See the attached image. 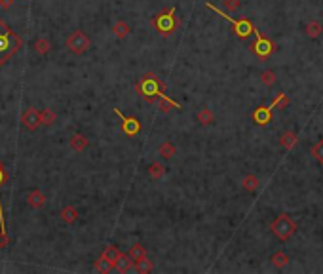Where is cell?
Listing matches in <instances>:
<instances>
[{"label":"cell","mask_w":323,"mask_h":274,"mask_svg":"<svg viewBox=\"0 0 323 274\" xmlns=\"http://www.w3.org/2000/svg\"><path fill=\"white\" fill-rule=\"evenodd\" d=\"M270 230L274 232V236L278 238V240L285 242V240H289V238L296 232V223H294L287 213H282V215H278V217L270 223Z\"/></svg>","instance_id":"5b68a950"},{"label":"cell","mask_w":323,"mask_h":274,"mask_svg":"<svg viewBox=\"0 0 323 274\" xmlns=\"http://www.w3.org/2000/svg\"><path fill=\"white\" fill-rule=\"evenodd\" d=\"M132 268H133V261L128 253H122V255L118 257L116 265H114V270H116V272H130Z\"/></svg>","instance_id":"5bb4252c"},{"label":"cell","mask_w":323,"mask_h":274,"mask_svg":"<svg viewBox=\"0 0 323 274\" xmlns=\"http://www.w3.org/2000/svg\"><path fill=\"white\" fill-rule=\"evenodd\" d=\"M23 46V40L14 33L6 21L0 19V65H6Z\"/></svg>","instance_id":"6da1fadb"},{"label":"cell","mask_w":323,"mask_h":274,"mask_svg":"<svg viewBox=\"0 0 323 274\" xmlns=\"http://www.w3.org/2000/svg\"><path fill=\"white\" fill-rule=\"evenodd\" d=\"M304 33H306V37L318 38L323 33V25L320 21H310V23L306 25V29H304Z\"/></svg>","instance_id":"4316f807"},{"label":"cell","mask_w":323,"mask_h":274,"mask_svg":"<svg viewBox=\"0 0 323 274\" xmlns=\"http://www.w3.org/2000/svg\"><path fill=\"white\" fill-rule=\"evenodd\" d=\"M296 143H298V137H296L294 132H285L280 135V145L284 147L285 151H291Z\"/></svg>","instance_id":"9a60e30c"},{"label":"cell","mask_w":323,"mask_h":274,"mask_svg":"<svg viewBox=\"0 0 323 274\" xmlns=\"http://www.w3.org/2000/svg\"><path fill=\"white\" fill-rule=\"evenodd\" d=\"M242 185H244V189H246L247 192H256V190L260 189V181H258V177L253 175V173L246 175L244 181H242Z\"/></svg>","instance_id":"44dd1931"},{"label":"cell","mask_w":323,"mask_h":274,"mask_svg":"<svg viewBox=\"0 0 323 274\" xmlns=\"http://www.w3.org/2000/svg\"><path fill=\"white\" fill-rule=\"evenodd\" d=\"M251 118H253V122L256 126H268L274 118V107L272 105H260L253 111Z\"/></svg>","instance_id":"30bf717a"},{"label":"cell","mask_w":323,"mask_h":274,"mask_svg":"<svg viewBox=\"0 0 323 274\" xmlns=\"http://www.w3.org/2000/svg\"><path fill=\"white\" fill-rule=\"evenodd\" d=\"M0 2H4V0H0Z\"/></svg>","instance_id":"d590c367"},{"label":"cell","mask_w":323,"mask_h":274,"mask_svg":"<svg viewBox=\"0 0 323 274\" xmlns=\"http://www.w3.org/2000/svg\"><path fill=\"white\" fill-rule=\"evenodd\" d=\"M112 111L116 116H120V120H122V132L126 133V135L133 137V135H137V133L141 132V122H139V118H135V116H126V114H122L120 109H112Z\"/></svg>","instance_id":"ba28073f"},{"label":"cell","mask_w":323,"mask_h":274,"mask_svg":"<svg viewBox=\"0 0 323 274\" xmlns=\"http://www.w3.org/2000/svg\"><path fill=\"white\" fill-rule=\"evenodd\" d=\"M206 8H209L211 12H215L217 16H220V18L226 19L228 23H230V25L234 27V33H236V37H238V38H242V40H244V38H247V37H251V35H253V31H255V25H253V23H251L249 19H234V18H228L224 12H220L218 8H215V6L211 4V2H206Z\"/></svg>","instance_id":"277c9868"},{"label":"cell","mask_w":323,"mask_h":274,"mask_svg":"<svg viewBox=\"0 0 323 274\" xmlns=\"http://www.w3.org/2000/svg\"><path fill=\"white\" fill-rule=\"evenodd\" d=\"M128 255L132 257L133 263H137V261H141V259H144V257H146V249H144V246H142V244H139V242H135V244H133V246L130 247Z\"/></svg>","instance_id":"7402d4cb"},{"label":"cell","mask_w":323,"mask_h":274,"mask_svg":"<svg viewBox=\"0 0 323 274\" xmlns=\"http://www.w3.org/2000/svg\"><path fill=\"white\" fill-rule=\"evenodd\" d=\"M8 246H10L8 232H0V247H8Z\"/></svg>","instance_id":"e575fe53"},{"label":"cell","mask_w":323,"mask_h":274,"mask_svg":"<svg viewBox=\"0 0 323 274\" xmlns=\"http://www.w3.org/2000/svg\"><path fill=\"white\" fill-rule=\"evenodd\" d=\"M222 6H224L226 12H236L242 6V2L240 0H222Z\"/></svg>","instance_id":"836d02e7"},{"label":"cell","mask_w":323,"mask_h":274,"mask_svg":"<svg viewBox=\"0 0 323 274\" xmlns=\"http://www.w3.org/2000/svg\"><path fill=\"white\" fill-rule=\"evenodd\" d=\"M88 145H90V141H88V137H86L84 133H72L70 135V149L72 151L84 152L88 149Z\"/></svg>","instance_id":"7c38bea8"},{"label":"cell","mask_w":323,"mask_h":274,"mask_svg":"<svg viewBox=\"0 0 323 274\" xmlns=\"http://www.w3.org/2000/svg\"><path fill=\"white\" fill-rule=\"evenodd\" d=\"M150 25L156 29V31H158L164 38L171 37V35L177 31V27H179L177 8H175V6H171L170 10H164V12H160L158 16H154V18L150 19Z\"/></svg>","instance_id":"3957f363"},{"label":"cell","mask_w":323,"mask_h":274,"mask_svg":"<svg viewBox=\"0 0 323 274\" xmlns=\"http://www.w3.org/2000/svg\"><path fill=\"white\" fill-rule=\"evenodd\" d=\"M158 152H160V156L164 158V160H171L173 156H175V152H177V149H175V145L170 141V139H166V141L160 145V149H158Z\"/></svg>","instance_id":"ffe728a7"},{"label":"cell","mask_w":323,"mask_h":274,"mask_svg":"<svg viewBox=\"0 0 323 274\" xmlns=\"http://www.w3.org/2000/svg\"><path fill=\"white\" fill-rule=\"evenodd\" d=\"M21 124L27 128L28 132H36L38 128L42 126L40 122V113H38L36 107H27L23 114H21Z\"/></svg>","instance_id":"9c48e42d"},{"label":"cell","mask_w":323,"mask_h":274,"mask_svg":"<svg viewBox=\"0 0 323 274\" xmlns=\"http://www.w3.org/2000/svg\"><path fill=\"white\" fill-rule=\"evenodd\" d=\"M270 105H272L274 109H285V107H289V97H287V94L280 92V94L274 97V101H272Z\"/></svg>","instance_id":"f546056e"},{"label":"cell","mask_w":323,"mask_h":274,"mask_svg":"<svg viewBox=\"0 0 323 274\" xmlns=\"http://www.w3.org/2000/svg\"><path fill=\"white\" fill-rule=\"evenodd\" d=\"M196 118H198V122L202 124V126H211V124L215 122V114H213V111L208 109V107L200 109L198 114H196Z\"/></svg>","instance_id":"d6986e66"},{"label":"cell","mask_w":323,"mask_h":274,"mask_svg":"<svg viewBox=\"0 0 323 274\" xmlns=\"http://www.w3.org/2000/svg\"><path fill=\"white\" fill-rule=\"evenodd\" d=\"M40 113V122L42 126H52V124H56V113L52 111V109H42V111H38Z\"/></svg>","instance_id":"f1b7e54d"},{"label":"cell","mask_w":323,"mask_h":274,"mask_svg":"<svg viewBox=\"0 0 323 274\" xmlns=\"http://www.w3.org/2000/svg\"><path fill=\"white\" fill-rule=\"evenodd\" d=\"M312 156L323 166V139H320V141L312 147Z\"/></svg>","instance_id":"d6a6232c"},{"label":"cell","mask_w":323,"mask_h":274,"mask_svg":"<svg viewBox=\"0 0 323 274\" xmlns=\"http://www.w3.org/2000/svg\"><path fill=\"white\" fill-rule=\"evenodd\" d=\"M158 101H160V105H158V107H160L162 113H170L171 109H180V105L177 103V101H173L171 97H168V94L162 95Z\"/></svg>","instance_id":"cb8c5ba5"},{"label":"cell","mask_w":323,"mask_h":274,"mask_svg":"<svg viewBox=\"0 0 323 274\" xmlns=\"http://www.w3.org/2000/svg\"><path fill=\"white\" fill-rule=\"evenodd\" d=\"M260 82H262L264 86H268V88H270V86H274L276 82H278L276 73L274 71H262V73H260Z\"/></svg>","instance_id":"1f68e13d"},{"label":"cell","mask_w":323,"mask_h":274,"mask_svg":"<svg viewBox=\"0 0 323 274\" xmlns=\"http://www.w3.org/2000/svg\"><path fill=\"white\" fill-rule=\"evenodd\" d=\"M253 35H255V44L251 46L253 54H255L258 59H268V57L276 52V44L270 40V38H266L262 33H258L256 29L253 31Z\"/></svg>","instance_id":"52a82bcc"},{"label":"cell","mask_w":323,"mask_h":274,"mask_svg":"<svg viewBox=\"0 0 323 274\" xmlns=\"http://www.w3.org/2000/svg\"><path fill=\"white\" fill-rule=\"evenodd\" d=\"M133 268H135L137 272L146 274V272H152V270H154V263H152L148 257H144V259H141V261L133 263Z\"/></svg>","instance_id":"83f0119b"},{"label":"cell","mask_w":323,"mask_h":274,"mask_svg":"<svg viewBox=\"0 0 323 274\" xmlns=\"http://www.w3.org/2000/svg\"><path fill=\"white\" fill-rule=\"evenodd\" d=\"M59 215H61V219L65 221L66 225H72V223H76V219H78V209L68 204V206H65V208L59 211Z\"/></svg>","instance_id":"e0dca14e"},{"label":"cell","mask_w":323,"mask_h":274,"mask_svg":"<svg viewBox=\"0 0 323 274\" xmlns=\"http://www.w3.org/2000/svg\"><path fill=\"white\" fill-rule=\"evenodd\" d=\"M135 90H137V94L141 95L146 103H154L156 99H160L162 95L166 94V84L154 73H146L135 84Z\"/></svg>","instance_id":"7a4b0ae2"},{"label":"cell","mask_w":323,"mask_h":274,"mask_svg":"<svg viewBox=\"0 0 323 274\" xmlns=\"http://www.w3.org/2000/svg\"><path fill=\"white\" fill-rule=\"evenodd\" d=\"M120 255H122V251L114 246V244L106 246L103 249V253H101V257H104V259H106V261L112 265V268H114V265H116V261H118V257H120Z\"/></svg>","instance_id":"ac0fdd59"},{"label":"cell","mask_w":323,"mask_h":274,"mask_svg":"<svg viewBox=\"0 0 323 274\" xmlns=\"http://www.w3.org/2000/svg\"><path fill=\"white\" fill-rule=\"evenodd\" d=\"M270 263L276 266V268H285L289 265V255L284 253V251H276L274 255L270 257Z\"/></svg>","instance_id":"d4e9b609"},{"label":"cell","mask_w":323,"mask_h":274,"mask_svg":"<svg viewBox=\"0 0 323 274\" xmlns=\"http://www.w3.org/2000/svg\"><path fill=\"white\" fill-rule=\"evenodd\" d=\"M8 181V173L4 170V164H0V187ZM0 232H8L6 230V221H4V208H2V198H0Z\"/></svg>","instance_id":"2e32d148"},{"label":"cell","mask_w":323,"mask_h":274,"mask_svg":"<svg viewBox=\"0 0 323 274\" xmlns=\"http://www.w3.org/2000/svg\"><path fill=\"white\" fill-rule=\"evenodd\" d=\"M95 270H97V272L106 274V272H112L114 268H112V265H110V263L104 259V257H99V259L95 261Z\"/></svg>","instance_id":"4dcf8cb0"},{"label":"cell","mask_w":323,"mask_h":274,"mask_svg":"<svg viewBox=\"0 0 323 274\" xmlns=\"http://www.w3.org/2000/svg\"><path fill=\"white\" fill-rule=\"evenodd\" d=\"M146 173H148V177H150L152 181H158L166 175V166H164L162 162H152L150 166L146 168Z\"/></svg>","instance_id":"4fadbf2b"},{"label":"cell","mask_w":323,"mask_h":274,"mask_svg":"<svg viewBox=\"0 0 323 274\" xmlns=\"http://www.w3.org/2000/svg\"><path fill=\"white\" fill-rule=\"evenodd\" d=\"M27 204L34 209L42 208V206L46 204V196H44V192H42V190H38V189L30 190V192L27 194Z\"/></svg>","instance_id":"8fae6325"},{"label":"cell","mask_w":323,"mask_h":274,"mask_svg":"<svg viewBox=\"0 0 323 274\" xmlns=\"http://www.w3.org/2000/svg\"><path fill=\"white\" fill-rule=\"evenodd\" d=\"M112 33H114V37L118 38V40H124V38H128V35H130V25L126 23V21H116L114 23V27H112Z\"/></svg>","instance_id":"603a6c76"},{"label":"cell","mask_w":323,"mask_h":274,"mask_svg":"<svg viewBox=\"0 0 323 274\" xmlns=\"http://www.w3.org/2000/svg\"><path fill=\"white\" fill-rule=\"evenodd\" d=\"M32 48H34V52H36L38 56H46V54H50V50H52V44H50V40H46V38H36Z\"/></svg>","instance_id":"484cf974"},{"label":"cell","mask_w":323,"mask_h":274,"mask_svg":"<svg viewBox=\"0 0 323 274\" xmlns=\"http://www.w3.org/2000/svg\"><path fill=\"white\" fill-rule=\"evenodd\" d=\"M66 48H68L70 54L82 56V54H86V52L92 48V40H90V37L86 35L84 31L76 29L74 33H70L68 38H66Z\"/></svg>","instance_id":"8992f818"}]
</instances>
